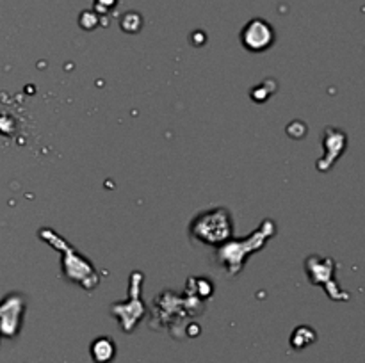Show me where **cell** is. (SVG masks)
Wrapping results in <instances>:
<instances>
[{
	"mask_svg": "<svg viewBox=\"0 0 365 363\" xmlns=\"http://www.w3.org/2000/svg\"><path fill=\"white\" fill-rule=\"evenodd\" d=\"M273 233H274V224L271 223V221H264L260 228H258L253 235L248 237L246 240H237V242H230V240H227L225 246L218 252L219 262L227 267L230 275H235V273L241 270L246 255H250V253L255 252V249H260V247L264 246V242H267V239H270Z\"/></svg>",
	"mask_w": 365,
	"mask_h": 363,
	"instance_id": "6da1fadb",
	"label": "cell"
},
{
	"mask_svg": "<svg viewBox=\"0 0 365 363\" xmlns=\"http://www.w3.org/2000/svg\"><path fill=\"white\" fill-rule=\"evenodd\" d=\"M191 233L205 244H225L232 235L230 214L225 209H214L204 212L192 221Z\"/></svg>",
	"mask_w": 365,
	"mask_h": 363,
	"instance_id": "7a4b0ae2",
	"label": "cell"
},
{
	"mask_svg": "<svg viewBox=\"0 0 365 363\" xmlns=\"http://www.w3.org/2000/svg\"><path fill=\"white\" fill-rule=\"evenodd\" d=\"M242 45L248 48L250 52H262L267 50V48L273 45V29L270 27V24H265L262 20H253L244 27L242 31Z\"/></svg>",
	"mask_w": 365,
	"mask_h": 363,
	"instance_id": "3957f363",
	"label": "cell"
},
{
	"mask_svg": "<svg viewBox=\"0 0 365 363\" xmlns=\"http://www.w3.org/2000/svg\"><path fill=\"white\" fill-rule=\"evenodd\" d=\"M141 273L138 276V282H135V273L132 275V301L128 305H114L112 310L114 313L119 315V321H121V329L125 331H132V328L135 326V322L141 319L142 312H145V306L139 301V287H141Z\"/></svg>",
	"mask_w": 365,
	"mask_h": 363,
	"instance_id": "277c9868",
	"label": "cell"
},
{
	"mask_svg": "<svg viewBox=\"0 0 365 363\" xmlns=\"http://www.w3.org/2000/svg\"><path fill=\"white\" fill-rule=\"evenodd\" d=\"M91 356L95 363H111L116 356V345L107 336H100L91 344Z\"/></svg>",
	"mask_w": 365,
	"mask_h": 363,
	"instance_id": "5b68a950",
	"label": "cell"
},
{
	"mask_svg": "<svg viewBox=\"0 0 365 363\" xmlns=\"http://www.w3.org/2000/svg\"><path fill=\"white\" fill-rule=\"evenodd\" d=\"M303 333H305L303 336H300V335H298L296 331L292 333V338H291V344H292V348H296V349H303V348H307V345H310L312 342H314V340H315V333H314V329H310V328H305V329H303Z\"/></svg>",
	"mask_w": 365,
	"mask_h": 363,
	"instance_id": "8992f818",
	"label": "cell"
}]
</instances>
